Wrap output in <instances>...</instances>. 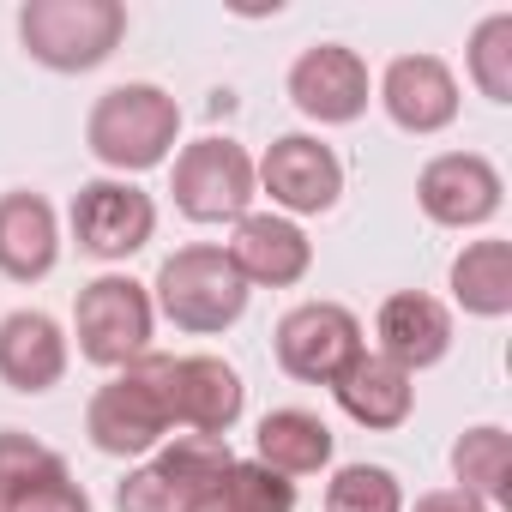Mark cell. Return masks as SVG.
I'll return each mask as SVG.
<instances>
[{
	"instance_id": "1",
	"label": "cell",
	"mask_w": 512,
	"mask_h": 512,
	"mask_svg": "<svg viewBox=\"0 0 512 512\" xmlns=\"http://www.w3.org/2000/svg\"><path fill=\"white\" fill-rule=\"evenodd\" d=\"M175 410H169V356H139L127 362L109 386H97L91 410H85V434L97 440V452L109 458H145L169 440Z\"/></svg>"
},
{
	"instance_id": "2",
	"label": "cell",
	"mask_w": 512,
	"mask_h": 512,
	"mask_svg": "<svg viewBox=\"0 0 512 512\" xmlns=\"http://www.w3.org/2000/svg\"><path fill=\"white\" fill-rule=\"evenodd\" d=\"M175 133H181V109L163 85H115L91 103V121H85L91 157L121 175L157 169L175 151Z\"/></svg>"
},
{
	"instance_id": "3",
	"label": "cell",
	"mask_w": 512,
	"mask_h": 512,
	"mask_svg": "<svg viewBox=\"0 0 512 512\" xmlns=\"http://www.w3.org/2000/svg\"><path fill=\"white\" fill-rule=\"evenodd\" d=\"M127 37L121 0H25L19 7V43L49 73H91L103 67Z\"/></svg>"
},
{
	"instance_id": "4",
	"label": "cell",
	"mask_w": 512,
	"mask_h": 512,
	"mask_svg": "<svg viewBox=\"0 0 512 512\" xmlns=\"http://www.w3.org/2000/svg\"><path fill=\"white\" fill-rule=\"evenodd\" d=\"M247 278L235 272V260L211 241H193V247H175L163 272H157V302L181 332H223L247 314Z\"/></svg>"
},
{
	"instance_id": "5",
	"label": "cell",
	"mask_w": 512,
	"mask_h": 512,
	"mask_svg": "<svg viewBox=\"0 0 512 512\" xmlns=\"http://www.w3.org/2000/svg\"><path fill=\"white\" fill-rule=\"evenodd\" d=\"M229 464L235 458L217 434H181L151 464L127 470V482L115 488V512H205Z\"/></svg>"
},
{
	"instance_id": "6",
	"label": "cell",
	"mask_w": 512,
	"mask_h": 512,
	"mask_svg": "<svg viewBox=\"0 0 512 512\" xmlns=\"http://www.w3.org/2000/svg\"><path fill=\"white\" fill-rule=\"evenodd\" d=\"M151 326H157V308H151V290L109 272L97 284L79 290L73 302V332H79V356L97 362V368H127L151 350Z\"/></svg>"
},
{
	"instance_id": "7",
	"label": "cell",
	"mask_w": 512,
	"mask_h": 512,
	"mask_svg": "<svg viewBox=\"0 0 512 512\" xmlns=\"http://www.w3.org/2000/svg\"><path fill=\"white\" fill-rule=\"evenodd\" d=\"M181 217L193 223H241L253 193H260V175H253V157L235 139H193L175 157V181H169Z\"/></svg>"
},
{
	"instance_id": "8",
	"label": "cell",
	"mask_w": 512,
	"mask_h": 512,
	"mask_svg": "<svg viewBox=\"0 0 512 512\" xmlns=\"http://www.w3.org/2000/svg\"><path fill=\"white\" fill-rule=\"evenodd\" d=\"M278 368L302 386H332L368 344H362V320L344 302H302L278 320L272 332Z\"/></svg>"
},
{
	"instance_id": "9",
	"label": "cell",
	"mask_w": 512,
	"mask_h": 512,
	"mask_svg": "<svg viewBox=\"0 0 512 512\" xmlns=\"http://www.w3.org/2000/svg\"><path fill=\"white\" fill-rule=\"evenodd\" d=\"M73 235L91 260H127L157 235V205L133 181H85L73 193Z\"/></svg>"
},
{
	"instance_id": "10",
	"label": "cell",
	"mask_w": 512,
	"mask_h": 512,
	"mask_svg": "<svg viewBox=\"0 0 512 512\" xmlns=\"http://www.w3.org/2000/svg\"><path fill=\"white\" fill-rule=\"evenodd\" d=\"M260 187L272 193V205H284L290 217H314V211H332L338 193H344V163L332 145H320L314 133H284L272 139V151L260 157Z\"/></svg>"
},
{
	"instance_id": "11",
	"label": "cell",
	"mask_w": 512,
	"mask_h": 512,
	"mask_svg": "<svg viewBox=\"0 0 512 512\" xmlns=\"http://www.w3.org/2000/svg\"><path fill=\"white\" fill-rule=\"evenodd\" d=\"M500 169L476 151H440L416 175V199L440 229H476L500 211Z\"/></svg>"
},
{
	"instance_id": "12",
	"label": "cell",
	"mask_w": 512,
	"mask_h": 512,
	"mask_svg": "<svg viewBox=\"0 0 512 512\" xmlns=\"http://www.w3.org/2000/svg\"><path fill=\"white\" fill-rule=\"evenodd\" d=\"M290 97L308 121L320 127H350L362 109H368V61L344 43H320V49H302L296 67H290Z\"/></svg>"
},
{
	"instance_id": "13",
	"label": "cell",
	"mask_w": 512,
	"mask_h": 512,
	"mask_svg": "<svg viewBox=\"0 0 512 512\" xmlns=\"http://www.w3.org/2000/svg\"><path fill=\"white\" fill-rule=\"evenodd\" d=\"M223 253L235 260V272L247 278V290H253V284H260V290H290V284H302L308 266H314V241H308L302 223L284 217V211H247V217L235 223V241H229Z\"/></svg>"
},
{
	"instance_id": "14",
	"label": "cell",
	"mask_w": 512,
	"mask_h": 512,
	"mask_svg": "<svg viewBox=\"0 0 512 512\" xmlns=\"http://www.w3.org/2000/svg\"><path fill=\"white\" fill-rule=\"evenodd\" d=\"M247 386L223 356H169V410L187 434H229L241 422Z\"/></svg>"
},
{
	"instance_id": "15",
	"label": "cell",
	"mask_w": 512,
	"mask_h": 512,
	"mask_svg": "<svg viewBox=\"0 0 512 512\" xmlns=\"http://www.w3.org/2000/svg\"><path fill=\"white\" fill-rule=\"evenodd\" d=\"M380 103L404 133H446L458 121V79L440 55H398L380 79Z\"/></svg>"
},
{
	"instance_id": "16",
	"label": "cell",
	"mask_w": 512,
	"mask_h": 512,
	"mask_svg": "<svg viewBox=\"0 0 512 512\" xmlns=\"http://www.w3.org/2000/svg\"><path fill=\"white\" fill-rule=\"evenodd\" d=\"M374 338H380L386 362H398L404 374H416V368H434L452 350V314H446V302H434L422 290H398V296L380 302Z\"/></svg>"
},
{
	"instance_id": "17",
	"label": "cell",
	"mask_w": 512,
	"mask_h": 512,
	"mask_svg": "<svg viewBox=\"0 0 512 512\" xmlns=\"http://www.w3.org/2000/svg\"><path fill=\"white\" fill-rule=\"evenodd\" d=\"M61 260V217L43 193H0V272L13 284L49 278Z\"/></svg>"
},
{
	"instance_id": "18",
	"label": "cell",
	"mask_w": 512,
	"mask_h": 512,
	"mask_svg": "<svg viewBox=\"0 0 512 512\" xmlns=\"http://www.w3.org/2000/svg\"><path fill=\"white\" fill-rule=\"evenodd\" d=\"M338 410L362 428H404L410 410H416V374H404L398 362H386L380 350H362L338 380Z\"/></svg>"
},
{
	"instance_id": "19",
	"label": "cell",
	"mask_w": 512,
	"mask_h": 512,
	"mask_svg": "<svg viewBox=\"0 0 512 512\" xmlns=\"http://www.w3.org/2000/svg\"><path fill=\"white\" fill-rule=\"evenodd\" d=\"M67 374V332L37 314V308H19L0 320V380L13 392H49L61 386Z\"/></svg>"
},
{
	"instance_id": "20",
	"label": "cell",
	"mask_w": 512,
	"mask_h": 512,
	"mask_svg": "<svg viewBox=\"0 0 512 512\" xmlns=\"http://www.w3.org/2000/svg\"><path fill=\"white\" fill-rule=\"evenodd\" d=\"M253 446H260V464L278 470V476H314L332 464V428L314 416V410H272L260 422V434H253Z\"/></svg>"
},
{
	"instance_id": "21",
	"label": "cell",
	"mask_w": 512,
	"mask_h": 512,
	"mask_svg": "<svg viewBox=\"0 0 512 512\" xmlns=\"http://www.w3.org/2000/svg\"><path fill=\"white\" fill-rule=\"evenodd\" d=\"M452 296L476 320L512 314V241H500V235L470 241L458 260H452Z\"/></svg>"
},
{
	"instance_id": "22",
	"label": "cell",
	"mask_w": 512,
	"mask_h": 512,
	"mask_svg": "<svg viewBox=\"0 0 512 512\" xmlns=\"http://www.w3.org/2000/svg\"><path fill=\"white\" fill-rule=\"evenodd\" d=\"M452 470H458V488L476 494L488 512L506 506V500H512V440H506V428L482 422V428L458 434V446H452Z\"/></svg>"
},
{
	"instance_id": "23",
	"label": "cell",
	"mask_w": 512,
	"mask_h": 512,
	"mask_svg": "<svg viewBox=\"0 0 512 512\" xmlns=\"http://www.w3.org/2000/svg\"><path fill=\"white\" fill-rule=\"evenodd\" d=\"M205 512H296V482L266 470L260 458H235Z\"/></svg>"
},
{
	"instance_id": "24",
	"label": "cell",
	"mask_w": 512,
	"mask_h": 512,
	"mask_svg": "<svg viewBox=\"0 0 512 512\" xmlns=\"http://www.w3.org/2000/svg\"><path fill=\"white\" fill-rule=\"evenodd\" d=\"M470 79L488 103H512V13H488L470 31Z\"/></svg>"
},
{
	"instance_id": "25",
	"label": "cell",
	"mask_w": 512,
	"mask_h": 512,
	"mask_svg": "<svg viewBox=\"0 0 512 512\" xmlns=\"http://www.w3.org/2000/svg\"><path fill=\"white\" fill-rule=\"evenodd\" d=\"M326 512H404V488L386 464H344L326 482Z\"/></svg>"
},
{
	"instance_id": "26",
	"label": "cell",
	"mask_w": 512,
	"mask_h": 512,
	"mask_svg": "<svg viewBox=\"0 0 512 512\" xmlns=\"http://www.w3.org/2000/svg\"><path fill=\"white\" fill-rule=\"evenodd\" d=\"M55 470H67V458L55 452V446H43V440H31V434H0V506H7L13 494H25L31 482H43V476H55Z\"/></svg>"
},
{
	"instance_id": "27",
	"label": "cell",
	"mask_w": 512,
	"mask_h": 512,
	"mask_svg": "<svg viewBox=\"0 0 512 512\" xmlns=\"http://www.w3.org/2000/svg\"><path fill=\"white\" fill-rule=\"evenodd\" d=\"M0 512H91V500H85V488L73 482V470H55V476L31 482L25 494H13Z\"/></svg>"
},
{
	"instance_id": "28",
	"label": "cell",
	"mask_w": 512,
	"mask_h": 512,
	"mask_svg": "<svg viewBox=\"0 0 512 512\" xmlns=\"http://www.w3.org/2000/svg\"><path fill=\"white\" fill-rule=\"evenodd\" d=\"M410 512H488L476 494H464V488H434V494H422Z\"/></svg>"
}]
</instances>
